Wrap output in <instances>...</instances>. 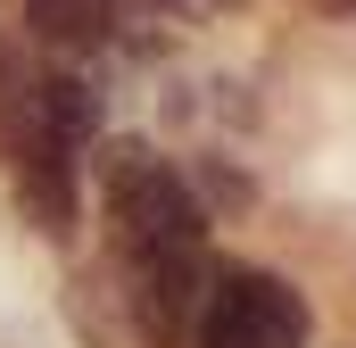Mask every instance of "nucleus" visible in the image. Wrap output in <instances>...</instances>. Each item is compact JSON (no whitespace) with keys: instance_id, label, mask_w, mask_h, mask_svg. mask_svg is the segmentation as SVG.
Masks as SVG:
<instances>
[{"instance_id":"obj_1","label":"nucleus","mask_w":356,"mask_h":348,"mask_svg":"<svg viewBox=\"0 0 356 348\" xmlns=\"http://www.w3.org/2000/svg\"><path fill=\"white\" fill-rule=\"evenodd\" d=\"M99 207L124 258H158V249H199L207 241V207L191 191V174H175L158 150L116 141L99 158Z\"/></svg>"},{"instance_id":"obj_2","label":"nucleus","mask_w":356,"mask_h":348,"mask_svg":"<svg viewBox=\"0 0 356 348\" xmlns=\"http://www.w3.org/2000/svg\"><path fill=\"white\" fill-rule=\"evenodd\" d=\"M315 340V307L290 274L273 265H216L207 307L191 324V348H307Z\"/></svg>"},{"instance_id":"obj_3","label":"nucleus","mask_w":356,"mask_h":348,"mask_svg":"<svg viewBox=\"0 0 356 348\" xmlns=\"http://www.w3.org/2000/svg\"><path fill=\"white\" fill-rule=\"evenodd\" d=\"M207 282H216L207 241H199V249H158V258H133V290H124V307H133L141 340L182 348V340H191V324H199V307H207Z\"/></svg>"},{"instance_id":"obj_4","label":"nucleus","mask_w":356,"mask_h":348,"mask_svg":"<svg viewBox=\"0 0 356 348\" xmlns=\"http://www.w3.org/2000/svg\"><path fill=\"white\" fill-rule=\"evenodd\" d=\"M25 108H33V125L58 141V150H83V141H99V91L83 84V75H33L25 84Z\"/></svg>"},{"instance_id":"obj_5","label":"nucleus","mask_w":356,"mask_h":348,"mask_svg":"<svg viewBox=\"0 0 356 348\" xmlns=\"http://www.w3.org/2000/svg\"><path fill=\"white\" fill-rule=\"evenodd\" d=\"M25 33H33V42L91 50V42L116 33V0H25Z\"/></svg>"},{"instance_id":"obj_6","label":"nucleus","mask_w":356,"mask_h":348,"mask_svg":"<svg viewBox=\"0 0 356 348\" xmlns=\"http://www.w3.org/2000/svg\"><path fill=\"white\" fill-rule=\"evenodd\" d=\"M207 199L216 207H249V174H232V166H207ZM199 199V207H207Z\"/></svg>"}]
</instances>
